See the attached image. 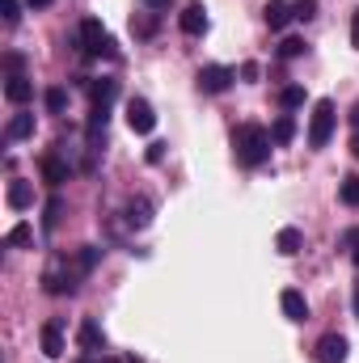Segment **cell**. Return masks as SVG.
I'll list each match as a JSON object with an SVG mask.
<instances>
[{"label":"cell","mask_w":359,"mask_h":363,"mask_svg":"<svg viewBox=\"0 0 359 363\" xmlns=\"http://www.w3.org/2000/svg\"><path fill=\"white\" fill-rule=\"evenodd\" d=\"M270 131L267 127H258V123H241L237 131H233V152H237V161L245 165V169H258V165H267L270 161Z\"/></svg>","instance_id":"obj_1"},{"label":"cell","mask_w":359,"mask_h":363,"mask_svg":"<svg viewBox=\"0 0 359 363\" xmlns=\"http://www.w3.org/2000/svg\"><path fill=\"white\" fill-rule=\"evenodd\" d=\"M81 279H85V274L77 267V258L68 262L64 254H55V258L47 262V271H43V291H47V296H72Z\"/></svg>","instance_id":"obj_2"},{"label":"cell","mask_w":359,"mask_h":363,"mask_svg":"<svg viewBox=\"0 0 359 363\" xmlns=\"http://www.w3.org/2000/svg\"><path fill=\"white\" fill-rule=\"evenodd\" d=\"M334 123H338V106L330 97H317L313 101V118H309V148H326L330 135H334Z\"/></svg>","instance_id":"obj_3"},{"label":"cell","mask_w":359,"mask_h":363,"mask_svg":"<svg viewBox=\"0 0 359 363\" xmlns=\"http://www.w3.org/2000/svg\"><path fill=\"white\" fill-rule=\"evenodd\" d=\"M81 51H85V55H106V60H118L114 38L106 34V26H101L97 17H85V21H81Z\"/></svg>","instance_id":"obj_4"},{"label":"cell","mask_w":359,"mask_h":363,"mask_svg":"<svg viewBox=\"0 0 359 363\" xmlns=\"http://www.w3.org/2000/svg\"><path fill=\"white\" fill-rule=\"evenodd\" d=\"M38 174H43L47 186H64V182L72 178V161H68V144H64V140H60L51 152L38 157Z\"/></svg>","instance_id":"obj_5"},{"label":"cell","mask_w":359,"mask_h":363,"mask_svg":"<svg viewBox=\"0 0 359 363\" xmlns=\"http://www.w3.org/2000/svg\"><path fill=\"white\" fill-rule=\"evenodd\" d=\"M127 127L136 135H153L157 131V110L148 106V97H131L127 101Z\"/></svg>","instance_id":"obj_6"},{"label":"cell","mask_w":359,"mask_h":363,"mask_svg":"<svg viewBox=\"0 0 359 363\" xmlns=\"http://www.w3.org/2000/svg\"><path fill=\"white\" fill-rule=\"evenodd\" d=\"M347 355H351V342L343 334H321L317 347H313V359L317 363H347Z\"/></svg>","instance_id":"obj_7"},{"label":"cell","mask_w":359,"mask_h":363,"mask_svg":"<svg viewBox=\"0 0 359 363\" xmlns=\"http://www.w3.org/2000/svg\"><path fill=\"white\" fill-rule=\"evenodd\" d=\"M77 347H81L85 355H101V351H106V330L97 325V317H81V325H77Z\"/></svg>","instance_id":"obj_8"},{"label":"cell","mask_w":359,"mask_h":363,"mask_svg":"<svg viewBox=\"0 0 359 363\" xmlns=\"http://www.w3.org/2000/svg\"><path fill=\"white\" fill-rule=\"evenodd\" d=\"M199 89L203 93H224L233 81H237V72L233 68H224V64H207V68H199Z\"/></svg>","instance_id":"obj_9"},{"label":"cell","mask_w":359,"mask_h":363,"mask_svg":"<svg viewBox=\"0 0 359 363\" xmlns=\"http://www.w3.org/2000/svg\"><path fill=\"white\" fill-rule=\"evenodd\" d=\"M279 308H283V317L296 321V325L309 321V300H304V291H296V287H283V291H279Z\"/></svg>","instance_id":"obj_10"},{"label":"cell","mask_w":359,"mask_h":363,"mask_svg":"<svg viewBox=\"0 0 359 363\" xmlns=\"http://www.w3.org/2000/svg\"><path fill=\"white\" fill-rule=\"evenodd\" d=\"M43 355H47V359H60V355H64V321H60V317H51V321L43 325Z\"/></svg>","instance_id":"obj_11"},{"label":"cell","mask_w":359,"mask_h":363,"mask_svg":"<svg viewBox=\"0 0 359 363\" xmlns=\"http://www.w3.org/2000/svg\"><path fill=\"white\" fill-rule=\"evenodd\" d=\"M178 26H182V34H190V38L207 34V13H203V4H186L178 13Z\"/></svg>","instance_id":"obj_12"},{"label":"cell","mask_w":359,"mask_h":363,"mask_svg":"<svg viewBox=\"0 0 359 363\" xmlns=\"http://www.w3.org/2000/svg\"><path fill=\"white\" fill-rule=\"evenodd\" d=\"M123 220H127L131 228H148V224H153V199H144V194L131 199V203L123 207Z\"/></svg>","instance_id":"obj_13"},{"label":"cell","mask_w":359,"mask_h":363,"mask_svg":"<svg viewBox=\"0 0 359 363\" xmlns=\"http://www.w3.org/2000/svg\"><path fill=\"white\" fill-rule=\"evenodd\" d=\"M275 250H279L283 258H296V254L304 250V233H300V228H292V224H287V228H279V237H275Z\"/></svg>","instance_id":"obj_14"},{"label":"cell","mask_w":359,"mask_h":363,"mask_svg":"<svg viewBox=\"0 0 359 363\" xmlns=\"http://www.w3.org/2000/svg\"><path fill=\"white\" fill-rule=\"evenodd\" d=\"M4 97H9L13 106H26V101L34 97V81H30V77H21V72H17V77H9V81H4Z\"/></svg>","instance_id":"obj_15"},{"label":"cell","mask_w":359,"mask_h":363,"mask_svg":"<svg viewBox=\"0 0 359 363\" xmlns=\"http://www.w3.org/2000/svg\"><path fill=\"white\" fill-rule=\"evenodd\" d=\"M4 199H9V207H13V211H26V207L34 203V186H30V182H21V178H13V182H9V190H4Z\"/></svg>","instance_id":"obj_16"},{"label":"cell","mask_w":359,"mask_h":363,"mask_svg":"<svg viewBox=\"0 0 359 363\" xmlns=\"http://www.w3.org/2000/svg\"><path fill=\"white\" fill-rule=\"evenodd\" d=\"M263 17H267L270 30H287V21H292L296 13H292V4H287V0H270L267 9H263Z\"/></svg>","instance_id":"obj_17"},{"label":"cell","mask_w":359,"mask_h":363,"mask_svg":"<svg viewBox=\"0 0 359 363\" xmlns=\"http://www.w3.org/2000/svg\"><path fill=\"white\" fill-rule=\"evenodd\" d=\"M30 135H34V114H13L9 127H4V140L17 144V140H30Z\"/></svg>","instance_id":"obj_18"},{"label":"cell","mask_w":359,"mask_h":363,"mask_svg":"<svg viewBox=\"0 0 359 363\" xmlns=\"http://www.w3.org/2000/svg\"><path fill=\"white\" fill-rule=\"evenodd\" d=\"M4 245H9V250H30V245H34V228H30V224H13V228L4 233Z\"/></svg>","instance_id":"obj_19"},{"label":"cell","mask_w":359,"mask_h":363,"mask_svg":"<svg viewBox=\"0 0 359 363\" xmlns=\"http://www.w3.org/2000/svg\"><path fill=\"white\" fill-rule=\"evenodd\" d=\"M60 220H64V199H60V194H51V199H47V207H43V228H47V233H55V228H60Z\"/></svg>","instance_id":"obj_20"},{"label":"cell","mask_w":359,"mask_h":363,"mask_svg":"<svg viewBox=\"0 0 359 363\" xmlns=\"http://www.w3.org/2000/svg\"><path fill=\"white\" fill-rule=\"evenodd\" d=\"M157 26H161L157 13H136V17H131V34H136V38H153Z\"/></svg>","instance_id":"obj_21"},{"label":"cell","mask_w":359,"mask_h":363,"mask_svg":"<svg viewBox=\"0 0 359 363\" xmlns=\"http://www.w3.org/2000/svg\"><path fill=\"white\" fill-rule=\"evenodd\" d=\"M89 93H93V106H110L118 97V81H93Z\"/></svg>","instance_id":"obj_22"},{"label":"cell","mask_w":359,"mask_h":363,"mask_svg":"<svg viewBox=\"0 0 359 363\" xmlns=\"http://www.w3.org/2000/svg\"><path fill=\"white\" fill-rule=\"evenodd\" d=\"M97 262H101V245H81V250H77V267H81V274H93Z\"/></svg>","instance_id":"obj_23"},{"label":"cell","mask_w":359,"mask_h":363,"mask_svg":"<svg viewBox=\"0 0 359 363\" xmlns=\"http://www.w3.org/2000/svg\"><path fill=\"white\" fill-rule=\"evenodd\" d=\"M292 135H296V118H292V114L275 118V127H270V140H275V144H292Z\"/></svg>","instance_id":"obj_24"},{"label":"cell","mask_w":359,"mask_h":363,"mask_svg":"<svg viewBox=\"0 0 359 363\" xmlns=\"http://www.w3.org/2000/svg\"><path fill=\"white\" fill-rule=\"evenodd\" d=\"M43 101H47V114H64V110H68V89L51 85V89L43 93Z\"/></svg>","instance_id":"obj_25"},{"label":"cell","mask_w":359,"mask_h":363,"mask_svg":"<svg viewBox=\"0 0 359 363\" xmlns=\"http://www.w3.org/2000/svg\"><path fill=\"white\" fill-rule=\"evenodd\" d=\"M300 55H304V38H296V34H292V38H283V43H279V60H300Z\"/></svg>","instance_id":"obj_26"},{"label":"cell","mask_w":359,"mask_h":363,"mask_svg":"<svg viewBox=\"0 0 359 363\" xmlns=\"http://www.w3.org/2000/svg\"><path fill=\"white\" fill-rule=\"evenodd\" d=\"M279 106H283V110H296V106H304V89H300V85H287V89H279Z\"/></svg>","instance_id":"obj_27"},{"label":"cell","mask_w":359,"mask_h":363,"mask_svg":"<svg viewBox=\"0 0 359 363\" xmlns=\"http://www.w3.org/2000/svg\"><path fill=\"white\" fill-rule=\"evenodd\" d=\"M0 17H4V26H17L21 21V0H0Z\"/></svg>","instance_id":"obj_28"},{"label":"cell","mask_w":359,"mask_h":363,"mask_svg":"<svg viewBox=\"0 0 359 363\" xmlns=\"http://www.w3.org/2000/svg\"><path fill=\"white\" fill-rule=\"evenodd\" d=\"M292 13H296V21H313L317 17V0H292Z\"/></svg>","instance_id":"obj_29"},{"label":"cell","mask_w":359,"mask_h":363,"mask_svg":"<svg viewBox=\"0 0 359 363\" xmlns=\"http://www.w3.org/2000/svg\"><path fill=\"white\" fill-rule=\"evenodd\" d=\"M338 199H343L347 207H359V178H347V182H343V190H338Z\"/></svg>","instance_id":"obj_30"},{"label":"cell","mask_w":359,"mask_h":363,"mask_svg":"<svg viewBox=\"0 0 359 363\" xmlns=\"http://www.w3.org/2000/svg\"><path fill=\"white\" fill-rule=\"evenodd\" d=\"M343 245L351 250V262L359 267V228H347V233H343Z\"/></svg>","instance_id":"obj_31"},{"label":"cell","mask_w":359,"mask_h":363,"mask_svg":"<svg viewBox=\"0 0 359 363\" xmlns=\"http://www.w3.org/2000/svg\"><path fill=\"white\" fill-rule=\"evenodd\" d=\"M4 68H9V77H17V72L26 68V55H21V51H9V55H4Z\"/></svg>","instance_id":"obj_32"},{"label":"cell","mask_w":359,"mask_h":363,"mask_svg":"<svg viewBox=\"0 0 359 363\" xmlns=\"http://www.w3.org/2000/svg\"><path fill=\"white\" fill-rule=\"evenodd\" d=\"M144 161H148V165H161V161H165V144H148Z\"/></svg>","instance_id":"obj_33"},{"label":"cell","mask_w":359,"mask_h":363,"mask_svg":"<svg viewBox=\"0 0 359 363\" xmlns=\"http://www.w3.org/2000/svg\"><path fill=\"white\" fill-rule=\"evenodd\" d=\"M144 9L161 17V13H170V9H174V0H144Z\"/></svg>","instance_id":"obj_34"},{"label":"cell","mask_w":359,"mask_h":363,"mask_svg":"<svg viewBox=\"0 0 359 363\" xmlns=\"http://www.w3.org/2000/svg\"><path fill=\"white\" fill-rule=\"evenodd\" d=\"M241 77H245V81H258V64H254V60H250V64H241Z\"/></svg>","instance_id":"obj_35"},{"label":"cell","mask_w":359,"mask_h":363,"mask_svg":"<svg viewBox=\"0 0 359 363\" xmlns=\"http://www.w3.org/2000/svg\"><path fill=\"white\" fill-rule=\"evenodd\" d=\"M351 47H359V13L351 17Z\"/></svg>","instance_id":"obj_36"},{"label":"cell","mask_w":359,"mask_h":363,"mask_svg":"<svg viewBox=\"0 0 359 363\" xmlns=\"http://www.w3.org/2000/svg\"><path fill=\"white\" fill-rule=\"evenodd\" d=\"M26 4H30V9H47L51 0H26Z\"/></svg>","instance_id":"obj_37"},{"label":"cell","mask_w":359,"mask_h":363,"mask_svg":"<svg viewBox=\"0 0 359 363\" xmlns=\"http://www.w3.org/2000/svg\"><path fill=\"white\" fill-rule=\"evenodd\" d=\"M351 127L359 131V101H355V110H351Z\"/></svg>","instance_id":"obj_38"},{"label":"cell","mask_w":359,"mask_h":363,"mask_svg":"<svg viewBox=\"0 0 359 363\" xmlns=\"http://www.w3.org/2000/svg\"><path fill=\"white\" fill-rule=\"evenodd\" d=\"M77 363H101V355H81Z\"/></svg>","instance_id":"obj_39"},{"label":"cell","mask_w":359,"mask_h":363,"mask_svg":"<svg viewBox=\"0 0 359 363\" xmlns=\"http://www.w3.org/2000/svg\"><path fill=\"white\" fill-rule=\"evenodd\" d=\"M101 363H136V359H114V355H101Z\"/></svg>","instance_id":"obj_40"},{"label":"cell","mask_w":359,"mask_h":363,"mask_svg":"<svg viewBox=\"0 0 359 363\" xmlns=\"http://www.w3.org/2000/svg\"><path fill=\"white\" fill-rule=\"evenodd\" d=\"M351 148H355V157H359V131H355V140H351Z\"/></svg>","instance_id":"obj_41"},{"label":"cell","mask_w":359,"mask_h":363,"mask_svg":"<svg viewBox=\"0 0 359 363\" xmlns=\"http://www.w3.org/2000/svg\"><path fill=\"white\" fill-rule=\"evenodd\" d=\"M355 317H359V287H355Z\"/></svg>","instance_id":"obj_42"}]
</instances>
